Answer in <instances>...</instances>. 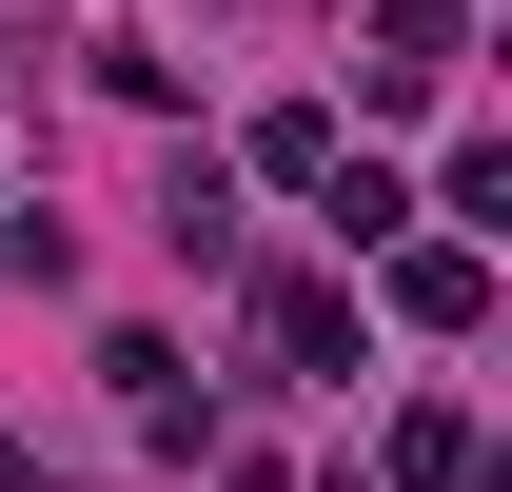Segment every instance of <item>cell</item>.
I'll return each mask as SVG.
<instances>
[{
  "label": "cell",
  "instance_id": "obj_1",
  "mask_svg": "<svg viewBox=\"0 0 512 492\" xmlns=\"http://www.w3.org/2000/svg\"><path fill=\"white\" fill-rule=\"evenodd\" d=\"M375 276H394V315H414V335H473V315H493V256H473V237H394Z\"/></svg>",
  "mask_w": 512,
  "mask_h": 492
},
{
  "label": "cell",
  "instance_id": "obj_2",
  "mask_svg": "<svg viewBox=\"0 0 512 492\" xmlns=\"http://www.w3.org/2000/svg\"><path fill=\"white\" fill-rule=\"evenodd\" d=\"M256 335H276L296 374H355V296H335V276H276V296H256Z\"/></svg>",
  "mask_w": 512,
  "mask_h": 492
},
{
  "label": "cell",
  "instance_id": "obj_3",
  "mask_svg": "<svg viewBox=\"0 0 512 492\" xmlns=\"http://www.w3.org/2000/svg\"><path fill=\"white\" fill-rule=\"evenodd\" d=\"M414 217H453V237L493 256V217H512V138H453V178H434V197H414Z\"/></svg>",
  "mask_w": 512,
  "mask_h": 492
},
{
  "label": "cell",
  "instance_id": "obj_4",
  "mask_svg": "<svg viewBox=\"0 0 512 492\" xmlns=\"http://www.w3.org/2000/svg\"><path fill=\"white\" fill-rule=\"evenodd\" d=\"M316 217H335L355 256H394V237H414V178H375V158H335V178H316Z\"/></svg>",
  "mask_w": 512,
  "mask_h": 492
},
{
  "label": "cell",
  "instance_id": "obj_5",
  "mask_svg": "<svg viewBox=\"0 0 512 492\" xmlns=\"http://www.w3.org/2000/svg\"><path fill=\"white\" fill-rule=\"evenodd\" d=\"M158 237H178V256H237V178L178 158V178H158Z\"/></svg>",
  "mask_w": 512,
  "mask_h": 492
},
{
  "label": "cell",
  "instance_id": "obj_6",
  "mask_svg": "<svg viewBox=\"0 0 512 492\" xmlns=\"http://www.w3.org/2000/svg\"><path fill=\"white\" fill-rule=\"evenodd\" d=\"M375 473H394V492H473V414H394Z\"/></svg>",
  "mask_w": 512,
  "mask_h": 492
},
{
  "label": "cell",
  "instance_id": "obj_7",
  "mask_svg": "<svg viewBox=\"0 0 512 492\" xmlns=\"http://www.w3.org/2000/svg\"><path fill=\"white\" fill-rule=\"evenodd\" d=\"M256 178H296V197L335 178V119H316V99H276V119H256Z\"/></svg>",
  "mask_w": 512,
  "mask_h": 492
},
{
  "label": "cell",
  "instance_id": "obj_8",
  "mask_svg": "<svg viewBox=\"0 0 512 492\" xmlns=\"http://www.w3.org/2000/svg\"><path fill=\"white\" fill-rule=\"evenodd\" d=\"M0 492H20V433H0Z\"/></svg>",
  "mask_w": 512,
  "mask_h": 492
}]
</instances>
